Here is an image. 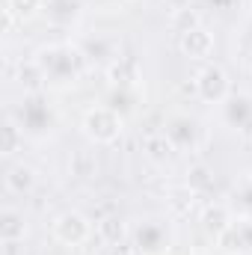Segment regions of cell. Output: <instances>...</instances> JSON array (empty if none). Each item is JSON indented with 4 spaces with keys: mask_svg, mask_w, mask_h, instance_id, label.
Instances as JSON below:
<instances>
[{
    "mask_svg": "<svg viewBox=\"0 0 252 255\" xmlns=\"http://www.w3.org/2000/svg\"><path fill=\"white\" fill-rule=\"evenodd\" d=\"M27 235V223H24V214L15 211V208H6L0 214V241L3 244H21Z\"/></svg>",
    "mask_w": 252,
    "mask_h": 255,
    "instance_id": "cell-7",
    "label": "cell"
},
{
    "mask_svg": "<svg viewBox=\"0 0 252 255\" xmlns=\"http://www.w3.org/2000/svg\"><path fill=\"white\" fill-rule=\"evenodd\" d=\"M169 27H172L178 36H184V33H190V30L202 27V15H199L193 6H187V9H178V12H172V15H169Z\"/></svg>",
    "mask_w": 252,
    "mask_h": 255,
    "instance_id": "cell-10",
    "label": "cell"
},
{
    "mask_svg": "<svg viewBox=\"0 0 252 255\" xmlns=\"http://www.w3.org/2000/svg\"><path fill=\"white\" fill-rule=\"evenodd\" d=\"M178 51L193 60V63H205L211 54H214V33L205 30V27H196L184 36H178Z\"/></svg>",
    "mask_w": 252,
    "mask_h": 255,
    "instance_id": "cell-4",
    "label": "cell"
},
{
    "mask_svg": "<svg viewBox=\"0 0 252 255\" xmlns=\"http://www.w3.org/2000/svg\"><path fill=\"white\" fill-rule=\"evenodd\" d=\"M48 0H6V12H12L18 21H30L39 15V9L45 6Z\"/></svg>",
    "mask_w": 252,
    "mask_h": 255,
    "instance_id": "cell-13",
    "label": "cell"
},
{
    "mask_svg": "<svg viewBox=\"0 0 252 255\" xmlns=\"http://www.w3.org/2000/svg\"><path fill=\"white\" fill-rule=\"evenodd\" d=\"M193 86H196L199 101H205V104H223L232 95V80H229L226 68L217 63L202 65L199 74H196V80H193Z\"/></svg>",
    "mask_w": 252,
    "mask_h": 255,
    "instance_id": "cell-2",
    "label": "cell"
},
{
    "mask_svg": "<svg viewBox=\"0 0 252 255\" xmlns=\"http://www.w3.org/2000/svg\"><path fill=\"white\" fill-rule=\"evenodd\" d=\"M95 232H98V238H101L104 244H110V247H119V244L127 241V223L122 217H104V220H98Z\"/></svg>",
    "mask_w": 252,
    "mask_h": 255,
    "instance_id": "cell-8",
    "label": "cell"
},
{
    "mask_svg": "<svg viewBox=\"0 0 252 255\" xmlns=\"http://www.w3.org/2000/svg\"><path fill=\"white\" fill-rule=\"evenodd\" d=\"M196 196H199V193L193 190L190 184L169 190V211H172L175 217H187L190 211L196 208Z\"/></svg>",
    "mask_w": 252,
    "mask_h": 255,
    "instance_id": "cell-9",
    "label": "cell"
},
{
    "mask_svg": "<svg viewBox=\"0 0 252 255\" xmlns=\"http://www.w3.org/2000/svg\"><path fill=\"white\" fill-rule=\"evenodd\" d=\"M80 128H83V133H86V139L92 145H113L122 136L125 122H122V116L113 107H89L83 113Z\"/></svg>",
    "mask_w": 252,
    "mask_h": 255,
    "instance_id": "cell-1",
    "label": "cell"
},
{
    "mask_svg": "<svg viewBox=\"0 0 252 255\" xmlns=\"http://www.w3.org/2000/svg\"><path fill=\"white\" fill-rule=\"evenodd\" d=\"M18 77H21V86L27 89V92H36V89H42V83L48 80V74H45V68L39 65V60H30V63L21 65V71H18Z\"/></svg>",
    "mask_w": 252,
    "mask_h": 255,
    "instance_id": "cell-11",
    "label": "cell"
},
{
    "mask_svg": "<svg viewBox=\"0 0 252 255\" xmlns=\"http://www.w3.org/2000/svg\"><path fill=\"white\" fill-rule=\"evenodd\" d=\"M130 3H139V0H130Z\"/></svg>",
    "mask_w": 252,
    "mask_h": 255,
    "instance_id": "cell-15",
    "label": "cell"
},
{
    "mask_svg": "<svg viewBox=\"0 0 252 255\" xmlns=\"http://www.w3.org/2000/svg\"><path fill=\"white\" fill-rule=\"evenodd\" d=\"M199 223H202V229L217 241V238H220L232 223H235V217H232L229 205H223V202H211V205H205V208H202Z\"/></svg>",
    "mask_w": 252,
    "mask_h": 255,
    "instance_id": "cell-5",
    "label": "cell"
},
{
    "mask_svg": "<svg viewBox=\"0 0 252 255\" xmlns=\"http://www.w3.org/2000/svg\"><path fill=\"white\" fill-rule=\"evenodd\" d=\"M3 136H0V154L3 157H12L18 148H21V142H24V136H21V130L15 122H3V130H0Z\"/></svg>",
    "mask_w": 252,
    "mask_h": 255,
    "instance_id": "cell-12",
    "label": "cell"
},
{
    "mask_svg": "<svg viewBox=\"0 0 252 255\" xmlns=\"http://www.w3.org/2000/svg\"><path fill=\"white\" fill-rule=\"evenodd\" d=\"M51 235H54V241L63 244V247H83V244L92 238V223H89V217L80 214V211H63V214L54 217Z\"/></svg>",
    "mask_w": 252,
    "mask_h": 255,
    "instance_id": "cell-3",
    "label": "cell"
},
{
    "mask_svg": "<svg viewBox=\"0 0 252 255\" xmlns=\"http://www.w3.org/2000/svg\"><path fill=\"white\" fill-rule=\"evenodd\" d=\"M6 190L12 193V196H27V193H33L36 187V169L33 166H27V163H12L9 169H6Z\"/></svg>",
    "mask_w": 252,
    "mask_h": 255,
    "instance_id": "cell-6",
    "label": "cell"
},
{
    "mask_svg": "<svg viewBox=\"0 0 252 255\" xmlns=\"http://www.w3.org/2000/svg\"><path fill=\"white\" fill-rule=\"evenodd\" d=\"M163 3H166L169 12H178V9H187L190 6V0H163Z\"/></svg>",
    "mask_w": 252,
    "mask_h": 255,
    "instance_id": "cell-14",
    "label": "cell"
}]
</instances>
